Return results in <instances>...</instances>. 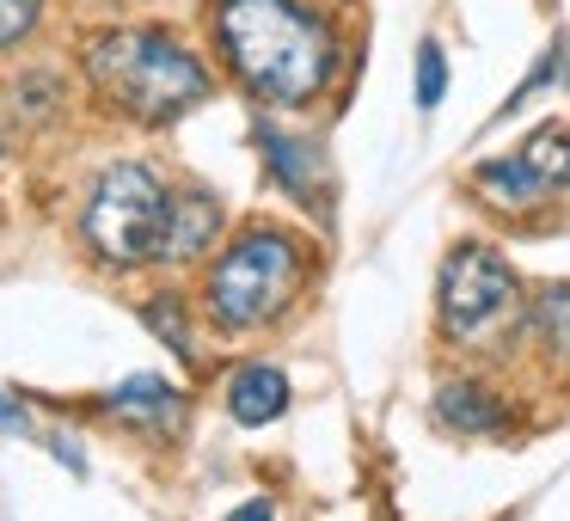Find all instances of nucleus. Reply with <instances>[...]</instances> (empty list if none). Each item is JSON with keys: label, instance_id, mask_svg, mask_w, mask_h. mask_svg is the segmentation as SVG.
Masks as SVG:
<instances>
[{"label": "nucleus", "instance_id": "obj_7", "mask_svg": "<svg viewBox=\"0 0 570 521\" xmlns=\"http://www.w3.org/2000/svg\"><path fill=\"white\" fill-rule=\"evenodd\" d=\"M215 234H222V203H215V190H203V185L173 190V215H166L160 264H190V258H203Z\"/></svg>", "mask_w": 570, "mask_h": 521}, {"label": "nucleus", "instance_id": "obj_15", "mask_svg": "<svg viewBox=\"0 0 570 521\" xmlns=\"http://www.w3.org/2000/svg\"><path fill=\"white\" fill-rule=\"evenodd\" d=\"M148 325H154V337H166V344L178 350V356H190V337H185V307H178V301H154V307H148Z\"/></svg>", "mask_w": 570, "mask_h": 521}, {"label": "nucleus", "instance_id": "obj_13", "mask_svg": "<svg viewBox=\"0 0 570 521\" xmlns=\"http://www.w3.org/2000/svg\"><path fill=\"white\" fill-rule=\"evenodd\" d=\"M38 13H43V0H0V50L26 43L38 31Z\"/></svg>", "mask_w": 570, "mask_h": 521}, {"label": "nucleus", "instance_id": "obj_16", "mask_svg": "<svg viewBox=\"0 0 570 521\" xmlns=\"http://www.w3.org/2000/svg\"><path fill=\"white\" fill-rule=\"evenodd\" d=\"M227 521H271V503H239Z\"/></svg>", "mask_w": 570, "mask_h": 521}, {"label": "nucleus", "instance_id": "obj_2", "mask_svg": "<svg viewBox=\"0 0 570 521\" xmlns=\"http://www.w3.org/2000/svg\"><path fill=\"white\" fill-rule=\"evenodd\" d=\"M87 80L105 111L160 129L209 99V68L160 26H111L87 43Z\"/></svg>", "mask_w": 570, "mask_h": 521}, {"label": "nucleus", "instance_id": "obj_5", "mask_svg": "<svg viewBox=\"0 0 570 521\" xmlns=\"http://www.w3.org/2000/svg\"><path fill=\"white\" fill-rule=\"evenodd\" d=\"M521 288L503 252L491 246H454L442 264V288H435V320H442L448 344H484L497 325L515 313Z\"/></svg>", "mask_w": 570, "mask_h": 521}, {"label": "nucleus", "instance_id": "obj_8", "mask_svg": "<svg viewBox=\"0 0 570 521\" xmlns=\"http://www.w3.org/2000/svg\"><path fill=\"white\" fill-rule=\"evenodd\" d=\"M435 417H442L454 435H497L509 411L484 381H448L442 393H435Z\"/></svg>", "mask_w": 570, "mask_h": 521}, {"label": "nucleus", "instance_id": "obj_10", "mask_svg": "<svg viewBox=\"0 0 570 521\" xmlns=\"http://www.w3.org/2000/svg\"><path fill=\"white\" fill-rule=\"evenodd\" d=\"M105 405H111V417L141 423V430H173V423L185 417V399H178L160 374H136V381H124Z\"/></svg>", "mask_w": 570, "mask_h": 521}, {"label": "nucleus", "instance_id": "obj_4", "mask_svg": "<svg viewBox=\"0 0 570 521\" xmlns=\"http://www.w3.org/2000/svg\"><path fill=\"white\" fill-rule=\"evenodd\" d=\"M166 215H173V190L160 185V173L141 160H117L99 173L87 209H80V234L117 271L154 264L166 246Z\"/></svg>", "mask_w": 570, "mask_h": 521}, {"label": "nucleus", "instance_id": "obj_12", "mask_svg": "<svg viewBox=\"0 0 570 521\" xmlns=\"http://www.w3.org/2000/svg\"><path fill=\"white\" fill-rule=\"evenodd\" d=\"M264 154H271L276 178H283L295 197H313V178H320V148H301L288 136H264Z\"/></svg>", "mask_w": 570, "mask_h": 521}, {"label": "nucleus", "instance_id": "obj_1", "mask_svg": "<svg viewBox=\"0 0 570 521\" xmlns=\"http://www.w3.org/2000/svg\"><path fill=\"white\" fill-rule=\"evenodd\" d=\"M222 62L252 99L301 111L337 75V38L301 0H222L215 7Z\"/></svg>", "mask_w": 570, "mask_h": 521}, {"label": "nucleus", "instance_id": "obj_9", "mask_svg": "<svg viewBox=\"0 0 570 521\" xmlns=\"http://www.w3.org/2000/svg\"><path fill=\"white\" fill-rule=\"evenodd\" d=\"M283 405H288V381H283V368H271V362H246V368L234 374V386H227V411H234L246 430L276 423Z\"/></svg>", "mask_w": 570, "mask_h": 521}, {"label": "nucleus", "instance_id": "obj_11", "mask_svg": "<svg viewBox=\"0 0 570 521\" xmlns=\"http://www.w3.org/2000/svg\"><path fill=\"white\" fill-rule=\"evenodd\" d=\"M528 325H533V337L552 350V362H564V368H570V283H552V288H546V295L533 301Z\"/></svg>", "mask_w": 570, "mask_h": 521}, {"label": "nucleus", "instance_id": "obj_17", "mask_svg": "<svg viewBox=\"0 0 570 521\" xmlns=\"http://www.w3.org/2000/svg\"><path fill=\"white\" fill-rule=\"evenodd\" d=\"M0 430H26V411L7 405V399H0Z\"/></svg>", "mask_w": 570, "mask_h": 521}, {"label": "nucleus", "instance_id": "obj_6", "mask_svg": "<svg viewBox=\"0 0 570 521\" xmlns=\"http://www.w3.org/2000/svg\"><path fill=\"white\" fill-rule=\"evenodd\" d=\"M570 185V124H540L509 160L479 166V190L503 209H528V203L552 197Z\"/></svg>", "mask_w": 570, "mask_h": 521}, {"label": "nucleus", "instance_id": "obj_3", "mask_svg": "<svg viewBox=\"0 0 570 521\" xmlns=\"http://www.w3.org/2000/svg\"><path fill=\"white\" fill-rule=\"evenodd\" d=\"M301 283H307V252L283 227H252L209 264L203 307L222 332H258L301 295Z\"/></svg>", "mask_w": 570, "mask_h": 521}, {"label": "nucleus", "instance_id": "obj_14", "mask_svg": "<svg viewBox=\"0 0 570 521\" xmlns=\"http://www.w3.org/2000/svg\"><path fill=\"white\" fill-rule=\"evenodd\" d=\"M442 92H448L442 43H423V50H417V99H423V111H435V105H442Z\"/></svg>", "mask_w": 570, "mask_h": 521}]
</instances>
